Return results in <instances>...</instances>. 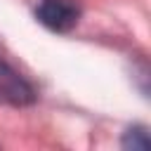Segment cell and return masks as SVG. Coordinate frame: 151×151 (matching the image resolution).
<instances>
[{
    "mask_svg": "<svg viewBox=\"0 0 151 151\" xmlns=\"http://www.w3.org/2000/svg\"><path fill=\"white\" fill-rule=\"evenodd\" d=\"M35 19L54 33H68L80 21V7L73 0H40Z\"/></svg>",
    "mask_w": 151,
    "mask_h": 151,
    "instance_id": "1",
    "label": "cell"
},
{
    "mask_svg": "<svg viewBox=\"0 0 151 151\" xmlns=\"http://www.w3.org/2000/svg\"><path fill=\"white\" fill-rule=\"evenodd\" d=\"M0 97L12 106H31L38 94L19 71L0 59Z\"/></svg>",
    "mask_w": 151,
    "mask_h": 151,
    "instance_id": "2",
    "label": "cell"
},
{
    "mask_svg": "<svg viewBox=\"0 0 151 151\" xmlns=\"http://www.w3.org/2000/svg\"><path fill=\"white\" fill-rule=\"evenodd\" d=\"M123 149H132V151H146L149 149V132L144 125H134L127 127L123 134Z\"/></svg>",
    "mask_w": 151,
    "mask_h": 151,
    "instance_id": "3",
    "label": "cell"
}]
</instances>
